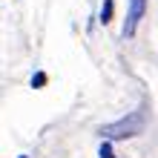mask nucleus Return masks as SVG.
I'll list each match as a JSON object with an SVG mask.
<instances>
[{
  "mask_svg": "<svg viewBox=\"0 0 158 158\" xmlns=\"http://www.w3.org/2000/svg\"><path fill=\"white\" fill-rule=\"evenodd\" d=\"M144 121H147L144 109H135V112L118 118V121H112V124H104L98 132H101V138H106V141H121V138L138 135V132L144 129Z\"/></svg>",
  "mask_w": 158,
  "mask_h": 158,
  "instance_id": "nucleus-1",
  "label": "nucleus"
},
{
  "mask_svg": "<svg viewBox=\"0 0 158 158\" xmlns=\"http://www.w3.org/2000/svg\"><path fill=\"white\" fill-rule=\"evenodd\" d=\"M20 158H29V155H20Z\"/></svg>",
  "mask_w": 158,
  "mask_h": 158,
  "instance_id": "nucleus-6",
  "label": "nucleus"
},
{
  "mask_svg": "<svg viewBox=\"0 0 158 158\" xmlns=\"http://www.w3.org/2000/svg\"><path fill=\"white\" fill-rule=\"evenodd\" d=\"M112 9H115L112 0H104V6H101V23H104V26L112 20Z\"/></svg>",
  "mask_w": 158,
  "mask_h": 158,
  "instance_id": "nucleus-3",
  "label": "nucleus"
},
{
  "mask_svg": "<svg viewBox=\"0 0 158 158\" xmlns=\"http://www.w3.org/2000/svg\"><path fill=\"white\" fill-rule=\"evenodd\" d=\"M43 83H46V72H35V75H32V86H35V89H40Z\"/></svg>",
  "mask_w": 158,
  "mask_h": 158,
  "instance_id": "nucleus-5",
  "label": "nucleus"
},
{
  "mask_svg": "<svg viewBox=\"0 0 158 158\" xmlns=\"http://www.w3.org/2000/svg\"><path fill=\"white\" fill-rule=\"evenodd\" d=\"M98 158H112V141H104V144H101Z\"/></svg>",
  "mask_w": 158,
  "mask_h": 158,
  "instance_id": "nucleus-4",
  "label": "nucleus"
},
{
  "mask_svg": "<svg viewBox=\"0 0 158 158\" xmlns=\"http://www.w3.org/2000/svg\"><path fill=\"white\" fill-rule=\"evenodd\" d=\"M144 9H147V0H129L127 6V20H124V38H132L138 23L144 17Z\"/></svg>",
  "mask_w": 158,
  "mask_h": 158,
  "instance_id": "nucleus-2",
  "label": "nucleus"
}]
</instances>
